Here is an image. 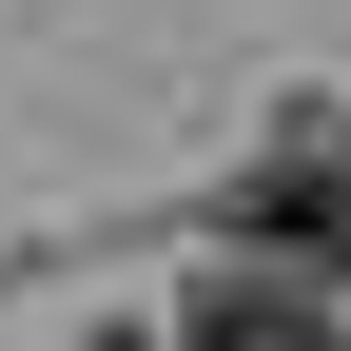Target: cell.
Returning <instances> with one entry per match:
<instances>
[{"mask_svg": "<svg viewBox=\"0 0 351 351\" xmlns=\"http://www.w3.org/2000/svg\"><path fill=\"white\" fill-rule=\"evenodd\" d=\"M234 234H254V254H351V137H332V117L254 156V195H234Z\"/></svg>", "mask_w": 351, "mask_h": 351, "instance_id": "6da1fadb", "label": "cell"}, {"mask_svg": "<svg viewBox=\"0 0 351 351\" xmlns=\"http://www.w3.org/2000/svg\"><path fill=\"white\" fill-rule=\"evenodd\" d=\"M156 351H332V293H293L274 254H234V274H195V313Z\"/></svg>", "mask_w": 351, "mask_h": 351, "instance_id": "7a4b0ae2", "label": "cell"}]
</instances>
